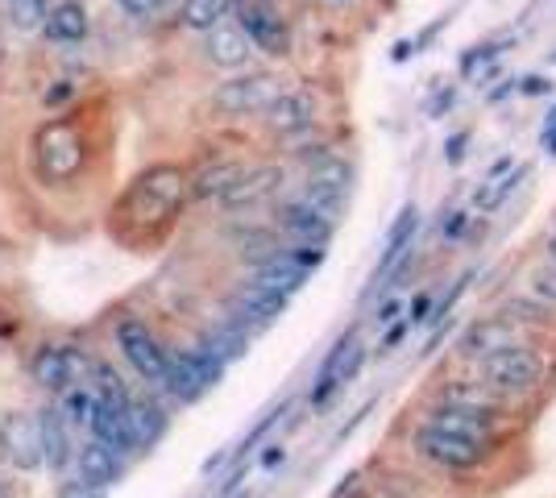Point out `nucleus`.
<instances>
[{"instance_id": "nucleus-4", "label": "nucleus", "mask_w": 556, "mask_h": 498, "mask_svg": "<svg viewBox=\"0 0 556 498\" xmlns=\"http://www.w3.org/2000/svg\"><path fill=\"white\" fill-rule=\"evenodd\" d=\"M349 183H353V166L341 162V158H324L308 171V183H303V196L316 212H324L328 220H337V212L345 208V196H349Z\"/></svg>"}, {"instance_id": "nucleus-22", "label": "nucleus", "mask_w": 556, "mask_h": 498, "mask_svg": "<svg viewBox=\"0 0 556 498\" xmlns=\"http://www.w3.org/2000/svg\"><path fill=\"white\" fill-rule=\"evenodd\" d=\"M249 38L237 30V25H216V30L208 34V59L216 63V67H245L249 63Z\"/></svg>"}, {"instance_id": "nucleus-41", "label": "nucleus", "mask_w": 556, "mask_h": 498, "mask_svg": "<svg viewBox=\"0 0 556 498\" xmlns=\"http://www.w3.org/2000/svg\"><path fill=\"white\" fill-rule=\"evenodd\" d=\"M519 92H523V96H548V92H552V79L540 75V71H532V75L519 79Z\"/></svg>"}, {"instance_id": "nucleus-25", "label": "nucleus", "mask_w": 556, "mask_h": 498, "mask_svg": "<svg viewBox=\"0 0 556 498\" xmlns=\"http://www.w3.org/2000/svg\"><path fill=\"white\" fill-rule=\"evenodd\" d=\"M42 30H46L50 42H83V34H88V13H83L79 0H67V5L50 9Z\"/></svg>"}, {"instance_id": "nucleus-26", "label": "nucleus", "mask_w": 556, "mask_h": 498, "mask_svg": "<svg viewBox=\"0 0 556 498\" xmlns=\"http://www.w3.org/2000/svg\"><path fill=\"white\" fill-rule=\"evenodd\" d=\"M440 403L465 407V411H486V415H498V407H503V399L490 395L482 382H449L440 391Z\"/></svg>"}, {"instance_id": "nucleus-30", "label": "nucleus", "mask_w": 556, "mask_h": 498, "mask_svg": "<svg viewBox=\"0 0 556 498\" xmlns=\"http://www.w3.org/2000/svg\"><path fill=\"white\" fill-rule=\"evenodd\" d=\"M34 378L46 386V391H67V357L59 345H46L34 357Z\"/></svg>"}, {"instance_id": "nucleus-16", "label": "nucleus", "mask_w": 556, "mask_h": 498, "mask_svg": "<svg viewBox=\"0 0 556 498\" xmlns=\"http://www.w3.org/2000/svg\"><path fill=\"white\" fill-rule=\"evenodd\" d=\"M283 187V166H254V171H245L225 196H220V204L225 208H254L262 204L266 196H274V191Z\"/></svg>"}, {"instance_id": "nucleus-12", "label": "nucleus", "mask_w": 556, "mask_h": 498, "mask_svg": "<svg viewBox=\"0 0 556 498\" xmlns=\"http://www.w3.org/2000/svg\"><path fill=\"white\" fill-rule=\"evenodd\" d=\"M0 436H5V461L17 469H38L42 465V436H38V415L30 411H9L0 420Z\"/></svg>"}, {"instance_id": "nucleus-27", "label": "nucleus", "mask_w": 556, "mask_h": 498, "mask_svg": "<svg viewBox=\"0 0 556 498\" xmlns=\"http://www.w3.org/2000/svg\"><path fill=\"white\" fill-rule=\"evenodd\" d=\"M233 5L237 0H187L183 5V25L187 30H200V34H212L220 21H225L229 13H233Z\"/></svg>"}, {"instance_id": "nucleus-21", "label": "nucleus", "mask_w": 556, "mask_h": 498, "mask_svg": "<svg viewBox=\"0 0 556 498\" xmlns=\"http://www.w3.org/2000/svg\"><path fill=\"white\" fill-rule=\"evenodd\" d=\"M88 428H92V440H96V445L113 449L117 457L133 453L129 428H125V411H113V407H104L100 399H92V420H88Z\"/></svg>"}, {"instance_id": "nucleus-44", "label": "nucleus", "mask_w": 556, "mask_h": 498, "mask_svg": "<svg viewBox=\"0 0 556 498\" xmlns=\"http://www.w3.org/2000/svg\"><path fill=\"white\" fill-rule=\"evenodd\" d=\"M453 100H457V88L449 83V88H440V92L432 96V104H428V117H440V113H449V108H453Z\"/></svg>"}, {"instance_id": "nucleus-50", "label": "nucleus", "mask_w": 556, "mask_h": 498, "mask_svg": "<svg viewBox=\"0 0 556 498\" xmlns=\"http://www.w3.org/2000/svg\"><path fill=\"white\" fill-rule=\"evenodd\" d=\"M278 461H283V445H270V453L262 457V465L270 469V465H278Z\"/></svg>"}, {"instance_id": "nucleus-13", "label": "nucleus", "mask_w": 556, "mask_h": 498, "mask_svg": "<svg viewBox=\"0 0 556 498\" xmlns=\"http://www.w3.org/2000/svg\"><path fill=\"white\" fill-rule=\"evenodd\" d=\"M266 129L278 133V137H295V133H308L316 125V100L312 92L303 88H291V92H278L266 108Z\"/></svg>"}, {"instance_id": "nucleus-3", "label": "nucleus", "mask_w": 556, "mask_h": 498, "mask_svg": "<svg viewBox=\"0 0 556 498\" xmlns=\"http://www.w3.org/2000/svg\"><path fill=\"white\" fill-rule=\"evenodd\" d=\"M34 158L46 183H63L83 166V137L71 121H50L34 137Z\"/></svg>"}, {"instance_id": "nucleus-19", "label": "nucleus", "mask_w": 556, "mask_h": 498, "mask_svg": "<svg viewBox=\"0 0 556 498\" xmlns=\"http://www.w3.org/2000/svg\"><path fill=\"white\" fill-rule=\"evenodd\" d=\"M125 428H129V445L133 449H154L162 440V432H166V411L154 399H129Z\"/></svg>"}, {"instance_id": "nucleus-35", "label": "nucleus", "mask_w": 556, "mask_h": 498, "mask_svg": "<svg viewBox=\"0 0 556 498\" xmlns=\"http://www.w3.org/2000/svg\"><path fill=\"white\" fill-rule=\"evenodd\" d=\"M9 17L21 30H34L50 17V0H9Z\"/></svg>"}, {"instance_id": "nucleus-15", "label": "nucleus", "mask_w": 556, "mask_h": 498, "mask_svg": "<svg viewBox=\"0 0 556 498\" xmlns=\"http://www.w3.org/2000/svg\"><path fill=\"white\" fill-rule=\"evenodd\" d=\"M283 308H287L283 295L245 283V287L237 291V299H233V316H229V320H233L237 328H266V324H274L278 316H283Z\"/></svg>"}, {"instance_id": "nucleus-52", "label": "nucleus", "mask_w": 556, "mask_h": 498, "mask_svg": "<svg viewBox=\"0 0 556 498\" xmlns=\"http://www.w3.org/2000/svg\"><path fill=\"white\" fill-rule=\"evenodd\" d=\"M544 146H548V154L556 158V137H548V142H544Z\"/></svg>"}, {"instance_id": "nucleus-49", "label": "nucleus", "mask_w": 556, "mask_h": 498, "mask_svg": "<svg viewBox=\"0 0 556 498\" xmlns=\"http://www.w3.org/2000/svg\"><path fill=\"white\" fill-rule=\"evenodd\" d=\"M548 137H556V108L548 113V121H544V129H540V142H548Z\"/></svg>"}, {"instance_id": "nucleus-40", "label": "nucleus", "mask_w": 556, "mask_h": 498, "mask_svg": "<svg viewBox=\"0 0 556 498\" xmlns=\"http://www.w3.org/2000/svg\"><path fill=\"white\" fill-rule=\"evenodd\" d=\"M465 146H469V129H457L449 142H444V162L449 166H457L461 158H465Z\"/></svg>"}, {"instance_id": "nucleus-55", "label": "nucleus", "mask_w": 556, "mask_h": 498, "mask_svg": "<svg viewBox=\"0 0 556 498\" xmlns=\"http://www.w3.org/2000/svg\"><path fill=\"white\" fill-rule=\"evenodd\" d=\"M552 63H556V54H552Z\"/></svg>"}, {"instance_id": "nucleus-9", "label": "nucleus", "mask_w": 556, "mask_h": 498, "mask_svg": "<svg viewBox=\"0 0 556 498\" xmlns=\"http://www.w3.org/2000/svg\"><path fill=\"white\" fill-rule=\"evenodd\" d=\"M237 30L249 38V46H258L266 54H287L291 50V30L262 0H237Z\"/></svg>"}, {"instance_id": "nucleus-14", "label": "nucleus", "mask_w": 556, "mask_h": 498, "mask_svg": "<svg viewBox=\"0 0 556 498\" xmlns=\"http://www.w3.org/2000/svg\"><path fill=\"white\" fill-rule=\"evenodd\" d=\"M332 225H337V220L316 212L308 200H291L278 208V229L291 237V245H328Z\"/></svg>"}, {"instance_id": "nucleus-42", "label": "nucleus", "mask_w": 556, "mask_h": 498, "mask_svg": "<svg viewBox=\"0 0 556 498\" xmlns=\"http://www.w3.org/2000/svg\"><path fill=\"white\" fill-rule=\"evenodd\" d=\"M465 225H469V212H449V216L440 220V237L444 241H457L465 233Z\"/></svg>"}, {"instance_id": "nucleus-37", "label": "nucleus", "mask_w": 556, "mask_h": 498, "mask_svg": "<svg viewBox=\"0 0 556 498\" xmlns=\"http://www.w3.org/2000/svg\"><path fill=\"white\" fill-rule=\"evenodd\" d=\"M287 407H291V403H278L274 411H266V415H262V420L254 424V432H249V436L241 440V445L233 449V457H245V453H254V445H258V440H262V436H266V432H270V428L278 424V415H287Z\"/></svg>"}, {"instance_id": "nucleus-11", "label": "nucleus", "mask_w": 556, "mask_h": 498, "mask_svg": "<svg viewBox=\"0 0 556 498\" xmlns=\"http://www.w3.org/2000/svg\"><path fill=\"white\" fill-rule=\"evenodd\" d=\"M428 428L436 432H449L457 440H469V445H482L490 449L494 445V436H498V424H494V415L486 411H465V407H449V403H436L428 411Z\"/></svg>"}, {"instance_id": "nucleus-24", "label": "nucleus", "mask_w": 556, "mask_h": 498, "mask_svg": "<svg viewBox=\"0 0 556 498\" xmlns=\"http://www.w3.org/2000/svg\"><path fill=\"white\" fill-rule=\"evenodd\" d=\"M241 175H245L241 162H212V166H204V171L187 183V191H191L196 200H220Z\"/></svg>"}, {"instance_id": "nucleus-8", "label": "nucleus", "mask_w": 556, "mask_h": 498, "mask_svg": "<svg viewBox=\"0 0 556 498\" xmlns=\"http://www.w3.org/2000/svg\"><path fill=\"white\" fill-rule=\"evenodd\" d=\"M411 445H415V453H420V457H428L432 465L457 469V474H465V469H478V465L486 461V449H482V445H469V440H457V436H449V432H436V428H428V424L415 428Z\"/></svg>"}, {"instance_id": "nucleus-51", "label": "nucleus", "mask_w": 556, "mask_h": 498, "mask_svg": "<svg viewBox=\"0 0 556 498\" xmlns=\"http://www.w3.org/2000/svg\"><path fill=\"white\" fill-rule=\"evenodd\" d=\"M548 262H552V266H556V229H552V233H548Z\"/></svg>"}, {"instance_id": "nucleus-20", "label": "nucleus", "mask_w": 556, "mask_h": 498, "mask_svg": "<svg viewBox=\"0 0 556 498\" xmlns=\"http://www.w3.org/2000/svg\"><path fill=\"white\" fill-rule=\"evenodd\" d=\"M75 469H79V478L83 482H92V486H113L121 478V457L113 449H104L96 445V440H88L79 453H75Z\"/></svg>"}, {"instance_id": "nucleus-36", "label": "nucleus", "mask_w": 556, "mask_h": 498, "mask_svg": "<svg viewBox=\"0 0 556 498\" xmlns=\"http://www.w3.org/2000/svg\"><path fill=\"white\" fill-rule=\"evenodd\" d=\"M503 316H507L511 324H519V320H523V324H544L548 308H540V303H536L532 295H527V299H523V295H511V299H507V308H503Z\"/></svg>"}, {"instance_id": "nucleus-45", "label": "nucleus", "mask_w": 556, "mask_h": 498, "mask_svg": "<svg viewBox=\"0 0 556 498\" xmlns=\"http://www.w3.org/2000/svg\"><path fill=\"white\" fill-rule=\"evenodd\" d=\"M515 92H519V79L511 75V79L498 83V88H490V92H486V104H498V100H507V96H515Z\"/></svg>"}, {"instance_id": "nucleus-34", "label": "nucleus", "mask_w": 556, "mask_h": 498, "mask_svg": "<svg viewBox=\"0 0 556 498\" xmlns=\"http://www.w3.org/2000/svg\"><path fill=\"white\" fill-rule=\"evenodd\" d=\"M498 54H503V42H482V46H469L465 54H461V63H457V71L465 75V79H474L478 71H486Z\"/></svg>"}, {"instance_id": "nucleus-10", "label": "nucleus", "mask_w": 556, "mask_h": 498, "mask_svg": "<svg viewBox=\"0 0 556 498\" xmlns=\"http://www.w3.org/2000/svg\"><path fill=\"white\" fill-rule=\"evenodd\" d=\"M511 345H519V324H511L507 316H482L457 337V353L465 362H478V366Z\"/></svg>"}, {"instance_id": "nucleus-31", "label": "nucleus", "mask_w": 556, "mask_h": 498, "mask_svg": "<svg viewBox=\"0 0 556 498\" xmlns=\"http://www.w3.org/2000/svg\"><path fill=\"white\" fill-rule=\"evenodd\" d=\"M92 378H96V399H100L104 407L129 411V391H125V382H121V374H117L113 366H96Z\"/></svg>"}, {"instance_id": "nucleus-28", "label": "nucleus", "mask_w": 556, "mask_h": 498, "mask_svg": "<svg viewBox=\"0 0 556 498\" xmlns=\"http://www.w3.org/2000/svg\"><path fill=\"white\" fill-rule=\"evenodd\" d=\"M212 357H220V362H233V357H241L245 353V345H249V337H245V328H237L233 320H225V324H216L212 332H204V341H200Z\"/></svg>"}, {"instance_id": "nucleus-39", "label": "nucleus", "mask_w": 556, "mask_h": 498, "mask_svg": "<svg viewBox=\"0 0 556 498\" xmlns=\"http://www.w3.org/2000/svg\"><path fill=\"white\" fill-rule=\"evenodd\" d=\"M117 5L129 13V17H154L166 9V0H117Z\"/></svg>"}, {"instance_id": "nucleus-7", "label": "nucleus", "mask_w": 556, "mask_h": 498, "mask_svg": "<svg viewBox=\"0 0 556 498\" xmlns=\"http://www.w3.org/2000/svg\"><path fill=\"white\" fill-rule=\"evenodd\" d=\"M278 96V79L274 75H237L229 83H220L212 92V108L225 117H245V113H262V108Z\"/></svg>"}, {"instance_id": "nucleus-5", "label": "nucleus", "mask_w": 556, "mask_h": 498, "mask_svg": "<svg viewBox=\"0 0 556 498\" xmlns=\"http://www.w3.org/2000/svg\"><path fill=\"white\" fill-rule=\"evenodd\" d=\"M117 345H121V353H125V362L142 374L150 386H162V378H166V349L158 345V337L142 324V320H133V316H125L121 324H117Z\"/></svg>"}, {"instance_id": "nucleus-38", "label": "nucleus", "mask_w": 556, "mask_h": 498, "mask_svg": "<svg viewBox=\"0 0 556 498\" xmlns=\"http://www.w3.org/2000/svg\"><path fill=\"white\" fill-rule=\"evenodd\" d=\"M428 316H432V291H420L411 299V308H407V324L415 328V324H428Z\"/></svg>"}, {"instance_id": "nucleus-18", "label": "nucleus", "mask_w": 556, "mask_h": 498, "mask_svg": "<svg viewBox=\"0 0 556 498\" xmlns=\"http://www.w3.org/2000/svg\"><path fill=\"white\" fill-rule=\"evenodd\" d=\"M254 287H262V291H274V295H283V299H291L303 283H308V270H303L299 262H291V254L287 249H278L274 258H266L258 270H254V279H249Z\"/></svg>"}, {"instance_id": "nucleus-33", "label": "nucleus", "mask_w": 556, "mask_h": 498, "mask_svg": "<svg viewBox=\"0 0 556 498\" xmlns=\"http://www.w3.org/2000/svg\"><path fill=\"white\" fill-rule=\"evenodd\" d=\"M92 399L96 395H88L83 386H67V391H63V407H59L67 428H88V420H92Z\"/></svg>"}, {"instance_id": "nucleus-46", "label": "nucleus", "mask_w": 556, "mask_h": 498, "mask_svg": "<svg viewBox=\"0 0 556 498\" xmlns=\"http://www.w3.org/2000/svg\"><path fill=\"white\" fill-rule=\"evenodd\" d=\"M75 96V83H67V79H59L54 88L46 92V104H63V100H71Z\"/></svg>"}, {"instance_id": "nucleus-47", "label": "nucleus", "mask_w": 556, "mask_h": 498, "mask_svg": "<svg viewBox=\"0 0 556 498\" xmlns=\"http://www.w3.org/2000/svg\"><path fill=\"white\" fill-rule=\"evenodd\" d=\"M407 328H411V324H407V316H403L399 324H391V332H386V341H382V353H391V349H395V345L407 337Z\"/></svg>"}, {"instance_id": "nucleus-53", "label": "nucleus", "mask_w": 556, "mask_h": 498, "mask_svg": "<svg viewBox=\"0 0 556 498\" xmlns=\"http://www.w3.org/2000/svg\"><path fill=\"white\" fill-rule=\"evenodd\" d=\"M0 461H5V436H0Z\"/></svg>"}, {"instance_id": "nucleus-17", "label": "nucleus", "mask_w": 556, "mask_h": 498, "mask_svg": "<svg viewBox=\"0 0 556 498\" xmlns=\"http://www.w3.org/2000/svg\"><path fill=\"white\" fill-rule=\"evenodd\" d=\"M38 436H42V465L54 469V474H63L75 445H71V428L59 415V407L38 411Z\"/></svg>"}, {"instance_id": "nucleus-48", "label": "nucleus", "mask_w": 556, "mask_h": 498, "mask_svg": "<svg viewBox=\"0 0 556 498\" xmlns=\"http://www.w3.org/2000/svg\"><path fill=\"white\" fill-rule=\"evenodd\" d=\"M399 312H403V303H399V299H386V303H382V308L374 312V320H378V324H391V320H395Z\"/></svg>"}, {"instance_id": "nucleus-32", "label": "nucleus", "mask_w": 556, "mask_h": 498, "mask_svg": "<svg viewBox=\"0 0 556 498\" xmlns=\"http://www.w3.org/2000/svg\"><path fill=\"white\" fill-rule=\"evenodd\" d=\"M527 295H532L540 308H556V266L552 262H540L527 270Z\"/></svg>"}, {"instance_id": "nucleus-23", "label": "nucleus", "mask_w": 556, "mask_h": 498, "mask_svg": "<svg viewBox=\"0 0 556 498\" xmlns=\"http://www.w3.org/2000/svg\"><path fill=\"white\" fill-rule=\"evenodd\" d=\"M162 386L179 403H196L204 395V382H200V374H196V366H191L187 353H166V378H162Z\"/></svg>"}, {"instance_id": "nucleus-1", "label": "nucleus", "mask_w": 556, "mask_h": 498, "mask_svg": "<svg viewBox=\"0 0 556 498\" xmlns=\"http://www.w3.org/2000/svg\"><path fill=\"white\" fill-rule=\"evenodd\" d=\"M187 200V175L179 166H150V171L129 187V196L121 204V216H129L133 225L158 229L166 220H175Z\"/></svg>"}, {"instance_id": "nucleus-29", "label": "nucleus", "mask_w": 556, "mask_h": 498, "mask_svg": "<svg viewBox=\"0 0 556 498\" xmlns=\"http://www.w3.org/2000/svg\"><path fill=\"white\" fill-rule=\"evenodd\" d=\"M523 179H527V166H523V162L515 166L511 175H498V179H486V183H482V187L474 191V212H494V208L503 204V200L511 196V191H515V187L523 183Z\"/></svg>"}, {"instance_id": "nucleus-54", "label": "nucleus", "mask_w": 556, "mask_h": 498, "mask_svg": "<svg viewBox=\"0 0 556 498\" xmlns=\"http://www.w3.org/2000/svg\"><path fill=\"white\" fill-rule=\"evenodd\" d=\"M0 498H9V490H5V486H0Z\"/></svg>"}, {"instance_id": "nucleus-43", "label": "nucleus", "mask_w": 556, "mask_h": 498, "mask_svg": "<svg viewBox=\"0 0 556 498\" xmlns=\"http://www.w3.org/2000/svg\"><path fill=\"white\" fill-rule=\"evenodd\" d=\"M59 498H104V490L92 486V482H83V478H75V482H67V486L59 490Z\"/></svg>"}, {"instance_id": "nucleus-2", "label": "nucleus", "mask_w": 556, "mask_h": 498, "mask_svg": "<svg viewBox=\"0 0 556 498\" xmlns=\"http://www.w3.org/2000/svg\"><path fill=\"white\" fill-rule=\"evenodd\" d=\"M540 378H544V353L532 349V345H523V341L503 349L498 357H490V362H482V386L503 403L536 391Z\"/></svg>"}, {"instance_id": "nucleus-6", "label": "nucleus", "mask_w": 556, "mask_h": 498, "mask_svg": "<svg viewBox=\"0 0 556 498\" xmlns=\"http://www.w3.org/2000/svg\"><path fill=\"white\" fill-rule=\"evenodd\" d=\"M415 233H420V208H415V204H407V208L399 212V220L391 225V233H386L382 258H378V266H374V279H370V287H366V295H361V299H374V295L386 287V279H399V274H403V266H407V249H411Z\"/></svg>"}]
</instances>
